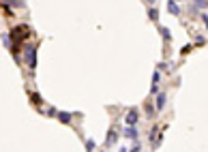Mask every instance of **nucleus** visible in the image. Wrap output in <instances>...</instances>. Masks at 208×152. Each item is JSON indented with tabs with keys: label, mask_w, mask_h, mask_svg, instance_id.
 I'll list each match as a JSON object with an SVG mask.
<instances>
[{
	"label": "nucleus",
	"mask_w": 208,
	"mask_h": 152,
	"mask_svg": "<svg viewBox=\"0 0 208 152\" xmlns=\"http://www.w3.org/2000/svg\"><path fill=\"white\" fill-rule=\"evenodd\" d=\"M24 52H26V64H28L30 69H34V66H37V47H34L32 43H28V45L24 47Z\"/></svg>",
	"instance_id": "nucleus-1"
},
{
	"label": "nucleus",
	"mask_w": 208,
	"mask_h": 152,
	"mask_svg": "<svg viewBox=\"0 0 208 152\" xmlns=\"http://www.w3.org/2000/svg\"><path fill=\"white\" fill-rule=\"evenodd\" d=\"M116 139H118V133L112 129V131L105 135V146H114V144H116Z\"/></svg>",
	"instance_id": "nucleus-2"
},
{
	"label": "nucleus",
	"mask_w": 208,
	"mask_h": 152,
	"mask_svg": "<svg viewBox=\"0 0 208 152\" xmlns=\"http://www.w3.org/2000/svg\"><path fill=\"white\" fill-rule=\"evenodd\" d=\"M154 107H157L159 112H161V109L165 107V94H163V92H159V94H157V101H154Z\"/></svg>",
	"instance_id": "nucleus-3"
},
{
	"label": "nucleus",
	"mask_w": 208,
	"mask_h": 152,
	"mask_svg": "<svg viewBox=\"0 0 208 152\" xmlns=\"http://www.w3.org/2000/svg\"><path fill=\"white\" fill-rule=\"evenodd\" d=\"M125 137H129V139H135L137 137V129H135L133 124H129L127 129H125Z\"/></svg>",
	"instance_id": "nucleus-4"
},
{
	"label": "nucleus",
	"mask_w": 208,
	"mask_h": 152,
	"mask_svg": "<svg viewBox=\"0 0 208 152\" xmlns=\"http://www.w3.org/2000/svg\"><path fill=\"white\" fill-rule=\"evenodd\" d=\"M56 116H58V120H60V122H64V124H67V122H71V118H73L69 112H58Z\"/></svg>",
	"instance_id": "nucleus-5"
},
{
	"label": "nucleus",
	"mask_w": 208,
	"mask_h": 152,
	"mask_svg": "<svg viewBox=\"0 0 208 152\" xmlns=\"http://www.w3.org/2000/svg\"><path fill=\"white\" fill-rule=\"evenodd\" d=\"M167 9H170L172 15H178V13H180V9H178V5L174 2V0H170V2H167Z\"/></svg>",
	"instance_id": "nucleus-6"
},
{
	"label": "nucleus",
	"mask_w": 208,
	"mask_h": 152,
	"mask_svg": "<svg viewBox=\"0 0 208 152\" xmlns=\"http://www.w3.org/2000/svg\"><path fill=\"white\" fill-rule=\"evenodd\" d=\"M137 118H140V114H137L135 109H131V112H129V116H127V124H133Z\"/></svg>",
	"instance_id": "nucleus-7"
},
{
	"label": "nucleus",
	"mask_w": 208,
	"mask_h": 152,
	"mask_svg": "<svg viewBox=\"0 0 208 152\" xmlns=\"http://www.w3.org/2000/svg\"><path fill=\"white\" fill-rule=\"evenodd\" d=\"M159 79H161V75H159V71H157V73L152 75V90H150L152 94H157V84H159Z\"/></svg>",
	"instance_id": "nucleus-8"
},
{
	"label": "nucleus",
	"mask_w": 208,
	"mask_h": 152,
	"mask_svg": "<svg viewBox=\"0 0 208 152\" xmlns=\"http://www.w3.org/2000/svg\"><path fill=\"white\" fill-rule=\"evenodd\" d=\"M159 30H161V34H163V39H165V41H170V37H172V34H170V30H167V28L159 26Z\"/></svg>",
	"instance_id": "nucleus-9"
},
{
	"label": "nucleus",
	"mask_w": 208,
	"mask_h": 152,
	"mask_svg": "<svg viewBox=\"0 0 208 152\" xmlns=\"http://www.w3.org/2000/svg\"><path fill=\"white\" fill-rule=\"evenodd\" d=\"M148 17H150V19H159V13H157V9H152V7H150V9H148Z\"/></svg>",
	"instance_id": "nucleus-10"
},
{
	"label": "nucleus",
	"mask_w": 208,
	"mask_h": 152,
	"mask_svg": "<svg viewBox=\"0 0 208 152\" xmlns=\"http://www.w3.org/2000/svg\"><path fill=\"white\" fill-rule=\"evenodd\" d=\"M95 146H97V144L92 141V139H88V141H86V150H88V152H92V150H95Z\"/></svg>",
	"instance_id": "nucleus-11"
},
{
	"label": "nucleus",
	"mask_w": 208,
	"mask_h": 152,
	"mask_svg": "<svg viewBox=\"0 0 208 152\" xmlns=\"http://www.w3.org/2000/svg\"><path fill=\"white\" fill-rule=\"evenodd\" d=\"M30 99H32V103H34V105H41V96H37L34 92H32V96H30Z\"/></svg>",
	"instance_id": "nucleus-12"
},
{
	"label": "nucleus",
	"mask_w": 208,
	"mask_h": 152,
	"mask_svg": "<svg viewBox=\"0 0 208 152\" xmlns=\"http://www.w3.org/2000/svg\"><path fill=\"white\" fill-rule=\"evenodd\" d=\"M146 116H154V107L152 105H146Z\"/></svg>",
	"instance_id": "nucleus-13"
},
{
	"label": "nucleus",
	"mask_w": 208,
	"mask_h": 152,
	"mask_svg": "<svg viewBox=\"0 0 208 152\" xmlns=\"http://www.w3.org/2000/svg\"><path fill=\"white\" fill-rule=\"evenodd\" d=\"M195 45H204V37H195Z\"/></svg>",
	"instance_id": "nucleus-14"
},
{
	"label": "nucleus",
	"mask_w": 208,
	"mask_h": 152,
	"mask_svg": "<svg viewBox=\"0 0 208 152\" xmlns=\"http://www.w3.org/2000/svg\"><path fill=\"white\" fill-rule=\"evenodd\" d=\"M195 5L197 7H206V0H195Z\"/></svg>",
	"instance_id": "nucleus-15"
},
{
	"label": "nucleus",
	"mask_w": 208,
	"mask_h": 152,
	"mask_svg": "<svg viewBox=\"0 0 208 152\" xmlns=\"http://www.w3.org/2000/svg\"><path fill=\"white\" fill-rule=\"evenodd\" d=\"M202 21H204V24H206V28H208V15H206V13H204V15H202Z\"/></svg>",
	"instance_id": "nucleus-16"
},
{
	"label": "nucleus",
	"mask_w": 208,
	"mask_h": 152,
	"mask_svg": "<svg viewBox=\"0 0 208 152\" xmlns=\"http://www.w3.org/2000/svg\"><path fill=\"white\" fill-rule=\"evenodd\" d=\"M148 2H154V0H148Z\"/></svg>",
	"instance_id": "nucleus-17"
}]
</instances>
